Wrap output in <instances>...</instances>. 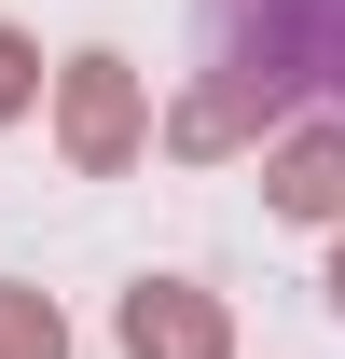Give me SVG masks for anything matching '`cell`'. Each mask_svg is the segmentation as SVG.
<instances>
[{
	"label": "cell",
	"mask_w": 345,
	"mask_h": 359,
	"mask_svg": "<svg viewBox=\"0 0 345 359\" xmlns=\"http://www.w3.org/2000/svg\"><path fill=\"white\" fill-rule=\"evenodd\" d=\"M208 69H249L290 111H345V0H194Z\"/></svg>",
	"instance_id": "cell-1"
},
{
	"label": "cell",
	"mask_w": 345,
	"mask_h": 359,
	"mask_svg": "<svg viewBox=\"0 0 345 359\" xmlns=\"http://www.w3.org/2000/svg\"><path fill=\"white\" fill-rule=\"evenodd\" d=\"M138 138H152L138 69H125V55H69V69H55V152H69L83 180H125V166H138Z\"/></svg>",
	"instance_id": "cell-2"
},
{
	"label": "cell",
	"mask_w": 345,
	"mask_h": 359,
	"mask_svg": "<svg viewBox=\"0 0 345 359\" xmlns=\"http://www.w3.org/2000/svg\"><path fill=\"white\" fill-rule=\"evenodd\" d=\"M276 125H290L276 83H249V69H194V97L166 111V152H180V166H221V152H262Z\"/></svg>",
	"instance_id": "cell-3"
},
{
	"label": "cell",
	"mask_w": 345,
	"mask_h": 359,
	"mask_svg": "<svg viewBox=\"0 0 345 359\" xmlns=\"http://www.w3.org/2000/svg\"><path fill=\"white\" fill-rule=\"evenodd\" d=\"M262 208H276V222H332V235H345V111H304V125L262 138Z\"/></svg>",
	"instance_id": "cell-4"
},
{
	"label": "cell",
	"mask_w": 345,
	"mask_h": 359,
	"mask_svg": "<svg viewBox=\"0 0 345 359\" xmlns=\"http://www.w3.org/2000/svg\"><path fill=\"white\" fill-rule=\"evenodd\" d=\"M111 332H125V359H235V318H221V290H194V276H138Z\"/></svg>",
	"instance_id": "cell-5"
},
{
	"label": "cell",
	"mask_w": 345,
	"mask_h": 359,
	"mask_svg": "<svg viewBox=\"0 0 345 359\" xmlns=\"http://www.w3.org/2000/svg\"><path fill=\"white\" fill-rule=\"evenodd\" d=\"M0 359H69V318L42 290H14V276H0Z\"/></svg>",
	"instance_id": "cell-6"
},
{
	"label": "cell",
	"mask_w": 345,
	"mask_h": 359,
	"mask_svg": "<svg viewBox=\"0 0 345 359\" xmlns=\"http://www.w3.org/2000/svg\"><path fill=\"white\" fill-rule=\"evenodd\" d=\"M28 97H42V55H28V28H0V125H14Z\"/></svg>",
	"instance_id": "cell-7"
},
{
	"label": "cell",
	"mask_w": 345,
	"mask_h": 359,
	"mask_svg": "<svg viewBox=\"0 0 345 359\" xmlns=\"http://www.w3.org/2000/svg\"><path fill=\"white\" fill-rule=\"evenodd\" d=\"M332 318H345V249H332Z\"/></svg>",
	"instance_id": "cell-8"
}]
</instances>
